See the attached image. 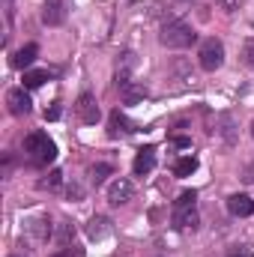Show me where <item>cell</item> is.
<instances>
[{
  "label": "cell",
  "instance_id": "5bb4252c",
  "mask_svg": "<svg viewBox=\"0 0 254 257\" xmlns=\"http://www.w3.org/2000/svg\"><path fill=\"white\" fill-rule=\"evenodd\" d=\"M51 75H54V72H48V69H27V72H24V87H27V90H36V87H42L45 81H51Z\"/></svg>",
  "mask_w": 254,
  "mask_h": 257
},
{
  "label": "cell",
  "instance_id": "4fadbf2b",
  "mask_svg": "<svg viewBox=\"0 0 254 257\" xmlns=\"http://www.w3.org/2000/svg\"><path fill=\"white\" fill-rule=\"evenodd\" d=\"M111 230H114V227H111V218H105V215H93V218L87 221V236H90V239H105Z\"/></svg>",
  "mask_w": 254,
  "mask_h": 257
},
{
  "label": "cell",
  "instance_id": "5b68a950",
  "mask_svg": "<svg viewBox=\"0 0 254 257\" xmlns=\"http://www.w3.org/2000/svg\"><path fill=\"white\" fill-rule=\"evenodd\" d=\"M6 108H9L12 117H24V114H30L33 102H30V96L24 93V87H15V90L6 93Z\"/></svg>",
  "mask_w": 254,
  "mask_h": 257
},
{
  "label": "cell",
  "instance_id": "8fae6325",
  "mask_svg": "<svg viewBox=\"0 0 254 257\" xmlns=\"http://www.w3.org/2000/svg\"><path fill=\"white\" fill-rule=\"evenodd\" d=\"M135 174L138 177H144V174H150L153 168H156V147H141L138 150V156H135Z\"/></svg>",
  "mask_w": 254,
  "mask_h": 257
},
{
  "label": "cell",
  "instance_id": "f546056e",
  "mask_svg": "<svg viewBox=\"0 0 254 257\" xmlns=\"http://www.w3.org/2000/svg\"><path fill=\"white\" fill-rule=\"evenodd\" d=\"M251 138H254V123H251Z\"/></svg>",
  "mask_w": 254,
  "mask_h": 257
},
{
  "label": "cell",
  "instance_id": "2e32d148",
  "mask_svg": "<svg viewBox=\"0 0 254 257\" xmlns=\"http://www.w3.org/2000/svg\"><path fill=\"white\" fill-rule=\"evenodd\" d=\"M120 96H123V102H126V105H135V102H141V99L147 96V90H144L141 84L129 81V84H123V87H120Z\"/></svg>",
  "mask_w": 254,
  "mask_h": 257
},
{
  "label": "cell",
  "instance_id": "ba28073f",
  "mask_svg": "<svg viewBox=\"0 0 254 257\" xmlns=\"http://www.w3.org/2000/svg\"><path fill=\"white\" fill-rule=\"evenodd\" d=\"M132 132H138V126L129 120L126 114L111 111V117H108V135H111V138H120V135H132Z\"/></svg>",
  "mask_w": 254,
  "mask_h": 257
},
{
  "label": "cell",
  "instance_id": "ffe728a7",
  "mask_svg": "<svg viewBox=\"0 0 254 257\" xmlns=\"http://www.w3.org/2000/svg\"><path fill=\"white\" fill-rule=\"evenodd\" d=\"M72 239H75V224H72V221H63V224L57 227V242H60V245H69Z\"/></svg>",
  "mask_w": 254,
  "mask_h": 257
},
{
  "label": "cell",
  "instance_id": "484cf974",
  "mask_svg": "<svg viewBox=\"0 0 254 257\" xmlns=\"http://www.w3.org/2000/svg\"><path fill=\"white\" fill-rule=\"evenodd\" d=\"M215 3H218L224 12H236V9L242 6V0H215Z\"/></svg>",
  "mask_w": 254,
  "mask_h": 257
},
{
  "label": "cell",
  "instance_id": "cb8c5ba5",
  "mask_svg": "<svg viewBox=\"0 0 254 257\" xmlns=\"http://www.w3.org/2000/svg\"><path fill=\"white\" fill-rule=\"evenodd\" d=\"M60 117H63L60 102H51V108H45V120H60Z\"/></svg>",
  "mask_w": 254,
  "mask_h": 257
},
{
  "label": "cell",
  "instance_id": "f1b7e54d",
  "mask_svg": "<svg viewBox=\"0 0 254 257\" xmlns=\"http://www.w3.org/2000/svg\"><path fill=\"white\" fill-rule=\"evenodd\" d=\"M242 180H245V183H254V165L245 171V177H242Z\"/></svg>",
  "mask_w": 254,
  "mask_h": 257
},
{
  "label": "cell",
  "instance_id": "d6986e66",
  "mask_svg": "<svg viewBox=\"0 0 254 257\" xmlns=\"http://www.w3.org/2000/svg\"><path fill=\"white\" fill-rule=\"evenodd\" d=\"M194 171H197V159H194V156H186V159H180V162L174 165V174H177V177H191Z\"/></svg>",
  "mask_w": 254,
  "mask_h": 257
},
{
  "label": "cell",
  "instance_id": "7a4b0ae2",
  "mask_svg": "<svg viewBox=\"0 0 254 257\" xmlns=\"http://www.w3.org/2000/svg\"><path fill=\"white\" fill-rule=\"evenodd\" d=\"M194 39H197V33L191 30L186 21H180V18L168 21V24L162 27V33H159V42H162L165 48H189Z\"/></svg>",
  "mask_w": 254,
  "mask_h": 257
},
{
  "label": "cell",
  "instance_id": "7402d4cb",
  "mask_svg": "<svg viewBox=\"0 0 254 257\" xmlns=\"http://www.w3.org/2000/svg\"><path fill=\"white\" fill-rule=\"evenodd\" d=\"M194 200H197V192H183L180 197H177L174 209H186V206H194Z\"/></svg>",
  "mask_w": 254,
  "mask_h": 257
},
{
  "label": "cell",
  "instance_id": "ac0fdd59",
  "mask_svg": "<svg viewBox=\"0 0 254 257\" xmlns=\"http://www.w3.org/2000/svg\"><path fill=\"white\" fill-rule=\"evenodd\" d=\"M111 174H114V168L102 162V165H93L87 177H90V183H93V186H102V183H105V177H111Z\"/></svg>",
  "mask_w": 254,
  "mask_h": 257
},
{
  "label": "cell",
  "instance_id": "52a82bcc",
  "mask_svg": "<svg viewBox=\"0 0 254 257\" xmlns=\"http://www.w3.org/2000/svg\"><path fill=\"white\" fill-rule=\"evenodd\" d=\"M42 21L48 27H57L66 21V0H45L42 3Z\"/></svg>",
  "mask_w": 254,
  "mask_h": 257
},
{
  "label": "cell",
  "instance_id": "9a60e30c",
  "mask_svg": "<svg viewBox=\"0 0 254 257\" xmlns=\"http://www.w3.org/2000/svg\"><path fill=\"white\" fill-rule=\"evenodd\" d=\"M36 57H39V48H36V45H24V48L12 57V66H15V69H27Z\"/></svg>",
  "mask_w": 254,
  "mask_h": 257
},
{
  "label": "cell",
  "instance_id": "e0dca14e",
  "mask_svg": "<svg viewBox=\"0 0 254 257\" xmlns=\"http://www.w3.org/2000/svg\"><path fill=\"white\" fill-rule=\"evenodd\" d=\"M27 230H30L39 242H45V239L51 236V221H48V218H33V221L27 224Z\"/></svg>",
  "mask_w": 254,
  "mask_h": 257
},
{
  "label": "cell",
  "instance_id": "9c48e42d",
  "mask_svg": "<svg viewBox=\"0 0 254 257\" xmlns=\"http://www.w3.org/2000/svg\"><path fill=\"white\" fill-rule=\"evenodd\" d=\"M215 135H221V141L227 147L236 144V123H233V114H218L215 117Z\"/></svg>",
  "mask_w": 254,
  "mask_h": 257
},
{
  "label": "cell",
  "instance_id": "83f0119b",
  "mask_svg": "<svg viewBox=\"0 0 254 257\" xmlns=\"http://www.w3.org/2000/svg\"><path fill=\"white\" fill-rule=\"evenodd\" d=\"M191 141L189 138H183V135H180V138H174V147H189Z\"/></svg>",
  "mask_w": 254,
  "mask_h": 257
},
{
  "label": "cell",
  "instance_id": "603a6c76",
  "mask_svg": "<svg viewBox=\"0 0 254 257\" xmlns=\"http://www.w3.org/2000/svg\"><path fill=\"white\" fill-rule=\"evenodd\" d=\"M242 60H245L248 69H254V36L245 39V45H242Z\"/></svg>",
  "mask_w": 254,
  "mask_h": 257
},
{
  "label": "cell",
  "instance_id": "30bf717a",
  "mask_svg": "<svg viewBox=\"0 0 254 257\" xmlns=\"http://www.w3.org/2000/svg\"><path fill=\"white\" fill-rule=\"evenodd\" d=\"M227 209L236 218H248V215H254V200L248 194H233V197H227Z\"/></svg>",
  "mask_w": 254,
  "mask_h": 257
},
{
  "label": "cell",
  "instance_id": "d4e9b609",
  "mask_svg": "<svg viewBox=\"0 0 254 257\" xmlns=\"http://www.w3.org/2000/svg\"><path fill=\"white\" fill-rule=\"evenodd\" d=\"M51 257H84V248H78V245H66L60 254H51Z\"/></svg>",
  "mask_w": 254,
  "mask_h": 257
},
{
  "label": "cell",
  "instance_id": "8992f818",
  "mask_svg": "<svg viewBox=\"0 0 254 257\" xmlns=\"http://www.w3.org/2000/svg\"><path fill=\"white\" fill-rule=\"evenodd\" d=\"M75 111H78L81 123H87V126H96V123H99V117H102V111H99V105H96V99H93L90 93H81V96H78Z\"/></svg>",
  "mask_w": 254,
  "mask_h": 257
},
{
  "label": "cell",
  "instance_id": "3957f363",
  "mask_svg": "<svg viewBox=\"0 0 254 257\" xmlns=\"http://www.w3.org/2000/svg\"><path fill=\"white\" fill-rule=\"evenodd\" d=\"M197 63H200V69H206V72H215L218 66L224 63V45L215 36L203 39L200 42V51H197Z\"/></svg>",
  "mask_w": 254,
  "mask_h": 257
},
{
  "label": "cell",
  "instance_id": "44dd1931",
  "mask_svg": "<svg viewBox=\"0 0 254 257\" xmlns=\"http://www.w3.org/2000/svg\"><path fill=\"white\" fill-rule=\"evenodd\" d=\"M60 183H63V174H60V171H51L39 186H42V189H48V192H57V189H60Z\"/></svg>",
  "mask_w": 254,
  "mask_h": 257
},
{
  "label": "cell",
  "instance_id": "6da1fadb",
  "mask_svg": "<svg viewBox=\"0 0 254 257\" xmlns=\"http://www.w3.org/2000/svg\"><path fill=\"white\" fill-rule=\"evenodd\" d=\"M24 156L36 165V168H48L57 159V144L45 135V132H30L24 138Z\"/></svg>",
  "mask_w": 254,
  "mask_h": 257
},
{
  "label": "cell",
  "instance_id": "4316f807",
  "mask_svg": "<svg viewBox=\"0 0 254 257\" xmlns=\"http://www.w3.org/2000/svg\"><path fill=\"white\" fill-rule=\"evenodd\" d=\"M227 257H254V254H251V248H233Z\"/></svg>",
  "mask_w": 254,
  "mask_h": 257
},
{
  "label": "cell",
  "instance_id": "7c38bea8",
  "mask_svg": "<svg viewBox=\"0 0 254 257\" xmlns=\"http://www.w3.org/2000/svg\"><path fill=\"white\" fill-rule=\"evenodd\" d=\"M197 209L194 206H186V209H174V227L177 230H194L197 227Z\"/></svg>",
  "mask_w": 254,
  "mask_h": 257
},
{
  "label": "cell",
  "instance_id": "277c9868",
  "mask_svg": "<svg viewBox=\"0 0 254 257\" xmlns=\"http://www.w3.org/2000/svg\"><path fill=\"white\" fill-rule=\"evenodd\" d=\"M132 197H135V186H132V180L120 177V180L111 183V189H108V203H111V206H126Z\"/></svg>",
  "mask_w": 254,
  "mask_h": 257
}]
</instances>
